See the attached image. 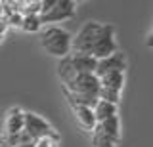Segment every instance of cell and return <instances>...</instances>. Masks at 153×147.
<instances>
[{"label": "cell", "instance_id": "obj_1", "mask_svg": "<svg viewBox=\"0 0 153 147\" xmlns=\"http://www.w3.org/2000/svg\"><path fill=\"white\" fill-rule=\"evenodd\" d=\"M71 38L73 36H71L69 31L52 25L40 33V46L46 50V54L61 59L71 54Z\"/></svg>", "mask_w": 153, "mask_h": 147}, {"label": "cell", "instance_id": "obj_2", "mask_svg": "<svg viewBox=\"0 0 153 147\" xmlns=\"http://www.w3.org/2000/svg\"><path fill=\"white\" fill-rule=\"evenodd\" d=\"M102 27L103 23L100 21H86L79 29V33L71 38V54H88L96 38H98L100 31H102Z\"/></svg>", "mask_w": 153, "mask_h": 147}, {"label": "cell", "instance_id": "obj_3", "mask_svg": "<svg viewBox=\"0 0 153 147\" xmlns=\"http://www.w3.org/2000/svg\"><path fill=\"white\" fill-rule=\"evenodd\" d=\"M119 50L117 46V40H115V27L113 25H105L102 27V31H100L98 38H96L94 46L90 48L88 55H92V58L98 61V59H103V58H109L111 54H115V52Z\"/></svg>", "mask_w": 153, "mask_h": 147}, {"label": "cell", "instance_id": "obj_4", "mask_svg": "<svg viewBox=\"0 0 153 147\" xmlns=\"http://www.w3.org/2000/svg\"><path fill=\"white\" fill-rule=\"evenodd\" d=\"M23 132L29 136L31 141L38 140V137H44V136H59L56 132V128L46 118H42L40 115L31 113V111H25V117H23Z\"/></svg>", "mask_w": 153, "mask_h": 147}, {"label": "cell", "instance_id": "obj_5", "mask_svg": "<svg viewBox=\"0 0 153 147\" xmlns=\"http://www.w3.org/2000/svg\"><path fill=\"white\" fill-rule=\"evenodd\" d=\"M76 16V2L73 0H56L54 6L50 8V12H46L44 16H38L44 23H59V21H69Z\"/></svg>", "mask_w": 153, "mask_h": 147}, {"label": "cell", "instance_id": "obj_6", "mask_svg": "<svg viewBox=\"0 0 153 147\" xmlns=\"http://www.w3.org/2000/svg\"><path fill=\"white\" fill-rule=\"evenodd\" d=\"M128 67V59H126V54L121 50H117L115 54H111L109 58H103V59H98V63H96V71L94 75L98 78H102L103 75H109V73H117V71H121L124 73Z\"/></svg>", "mask_w": 153, "mask_h": 147}, {"label": "cell", "instance_id": "obj_7", "mask_svg": "<svg viewBox=\"0 0 153 147\" xmlns=\"http://www.w3.org/2000/svg\"><path fill=\"white\" fill-rule=\"evenodd\" d=\"M23 117L25 111L21 107H10L6 113V120H4V132L2 134H19L23 132Z\"/></svg>", "mask_w": 153, "mask_h": 147}, {"label": "cell", "instance_id": "obj_8", "mask_svg": "<svg viewBox=\"0 0 153 147\" xmlns=\"http://www.w3.org/2000/svg\"><path fill=\"white\" fill-rule=\"evenodd\" d=\"M71 113L76 122V126L82 128L86 132H92L96 128V118L90 107H82V105H71Z\"/></svg>", "mask_w": 153, "mask_h": 147}, {"label": "cell", "instance_id": "obj_9", "mask_svg": "<svg viewBox=\"0 0 153 147\" xmlns=\"http://www.w3.org/2000/svg\"><path fill=\"white\" fill-rule=\"evenodd\" d=\"M69 59H71L73 69L79 75H94L98 61H96L92 55H88V54H69Z\"/></svg>", "mask_w": 153, "mask_h": 147}, {"label": "cell", "instance_id": "obj_10", "mask_svg": "<svg viewBox=\"0 0 153 147\" xmlns=\"http://www.w3.org/2000/svg\"><path fill=\"white\" fill-rule=\"evenodd\" d=\"M117 105H113V103H107L103 101V99H98L96 101V105L92 107V113H94V118H96V124H100V122L107 120L109 117H115L117 115Z\"/></svg>", "mask_w": 153, "mask_h": 147}, {"label": "cell", "instance_id": "obj_11", "mask_svg": "<svg viewBox=\"0 0 153 147\" xmlns=\"http://www.w3.org/2000/svg\"><path fill=\"white\" fill-rule=\"evenodd\" d=\"M98 126L102 128V132H103V134L107 136V137H111L115 143H117V141L121 140V118H119V115L109 117L107 120L100 122Z\"/></svg>", "mask_w": 153, "mask_h": 147}, {"label": "cell", "instance_id": "obj_12", "mask_svg": "<svg viewBox=\"0 0 153 147\" xmlns=\"http://www.w3.org/2000/svg\"><path fill=\"white\" fill-rule=\"evenodd\" d=\"M124 73L117 71V73H109V75H103L100 78V88H107V90H117V92H123L124 88Z\"/></svg>", "mask_w": 153, "mask_h": 147}, {"label": "cell", "instance_id": "obj_13", "mask_svg": "<svg viewBox=\"0 0 153 147\" xmlns=\"http://www.w3.org/2000/svg\"><path fill=\"white\" fill-rule=\"evenodd\" d=\"M29 136L25 132H19V134H0V147H17L21 143H29Z\"/></svg>", "mask_w": 153, "mask_h": 147}, {"label": "cell", "instance_id": "obj_14", "mask_svg": "<svg viewBox=\"0 0 153 147\" xmlns=\"http://www.w3.org/2000/svg\"><path fill=\"white\" fill-rule=\"evenodd\" d=\"M90 143H92V147H115L117 143H115V141L111 140V137H107L102 132V128H100L98 124H96V128L92 132H90Z\"/></svg>", "mask_w": 153, "mask_h": 147}, {"label": "cell", "instance_id": "obj_15", "mask_svg": "<svg viewBox=\"0 0 153 147\" xmlns=\"http://www.w3.org/2000/svg\"><path fill=\"white\" fill-rule=\"evenodd\" d=\"M19 29L25 31V33H40L42 21H40V17H38V16H25Z\"/></svg>", "mask_w": 153, "mask_h": 147}, {"label": "cell", "instance_id": "obj_16", "mask_svg": "<svg viewBox=\"0 0 153 147\" xmlns=\"http://www.w3.org/2000/svg\"><path fill=\"white\" fill-rule=\"evenodd\" d=\"M59 141H61L59 136H44L33 141V147H57Z\"/></svg>", "mask_w": 153, "mask_h": 147}, {"label": "cell", "instance_id": "obj_17", "mask_svg": "<svg viewBox=\"0 0 153 147\" xmlns=\"http://www.w3.org/2000/svg\"><path fill=\"white\" fill-rule=\"evenodd\" d=\"M6 31H8L6 23H4V21H0V42L4 40V36H6Z\"/></svg>", "mask_w": 153, "mask_h": 147}, {"label": "cell", "instance_id": "obj_18", "mask_svg": "<svg viewBox=\"0 0 153 147\" xmlns=\"http://www.w3.org/2000/svg\"><path fill=\"white\" fill-rule=\"evenodd\" d=\"M146 46H147V48H153V29H151V33L147 35V38H146Z\"/></svg>", "mask_w": 153, "mask_h": 147}, {"label": "cell", "instance_id": "obj_19", "mask_svg": "<svg viewBox=\"0 0 153 147\" xmlns=\"http://www.w3.org/2000/svg\"><path fill=\"white\" fill-rule=\"evenodd\" d=\"M17 147H33V141H29V143H21V145H17Z\"/></svg>", "mask_w": 153, "mask_h": 147}, {"label": "cell", "instance_id": "obj_20", "mask_svg": "<svg viewBox=\"0 0 153 147\" xmlns=\"http://www.w3.org/2000/svg\"><path fill=\"white\" fill-rule=\"evenodd\" d=\"M2 10H4V2H0V17H2Z\"/></svg>", "mask_w": 153, "mask_h": 147}]
</instances>
